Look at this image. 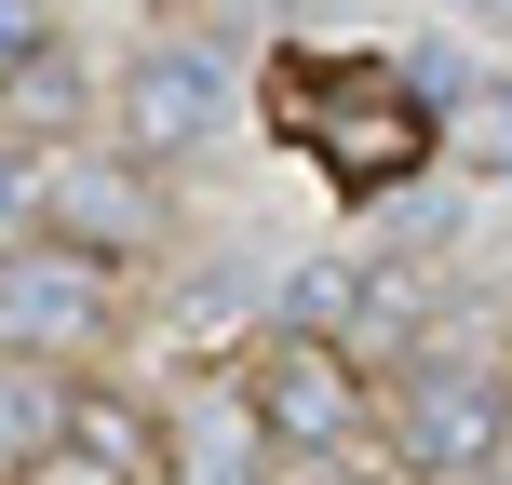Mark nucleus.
Segmentation results:
<instances>
[{"label": "nucleus", "mask_w": 512, "mask_h": 485, "mask_svg": "<svg viewBox=\"0 0 512 485\" xmlns=\"http://www.w3.org/2000/svg\"><path fill=\"white\" fill-rule=\"evenodd\" d=\"M243 405H256V432H270V459H351L364 445V351L351 337H324V324H270L243 351Z\"/></svg>", "instance_id": "obj_3"}, {"label": "nucleus", "mask_w": 512, "mask_h": 485, "mask_svg": "<svg viewBox=\"0 0 512 485\" xmlns=\"http://www.w3.org/2000/svg\"><path fill=\"white\" fill-rule=\"evenodd\" d=\"M162 472L176 485H270V432H256L243 391H203V405H176V432H162Z\"/></svg>", "instance_id": "obj_7"}, {"label": "nucleus", "mask_w": 512, "mask_h": 485, "mask_svg": "<svg viewBox=\"0 0 512 485\" xmlns=\"http://www.w3.org/2000/svg\"><path fill=\"white\" fill-rule=\"evenodd\" d=\"M378 432H391V459H405V472L486 485V472L512 459V351H499V337H432V351H405Z\"/></svg>", "instance_id": "obj_2"}, {"label": "nucleus", "mask_w": 512, "mask_h": 485, "mask_svg": "<svg viewBox=\"0 0 512 485\" xmlns=\"http://www.w3.org/2000/svg\"><path fill=\"white\" fill-rule=\"evenodd\" d=\"M499 14H512V0H499Z\"/></svg>", "instance_id": "obj_13"}, {"label": "nucleus", "mask_w": 512, "mask_h": 485, "mask_svg": "<svg viewBox=\"0 0 512 485\" xmlns=\"http://www.w3.org/2000/svg\"><path fill=\"white\" fill-rule=\"evenodd\" d=\"M256 108L283 149H310L337 203H391L445 162V108L405 81V54H364V41H283L256 68Z\"/></svg>", "instance_id": "obj_1"}, {"label": "nucleus", "mask_w": 512, "mask_h": 485, "mask_svg": "<svg viewBox=\"0 0 512 485\" xmlns=\"http://www.w3.org/2000/svg\"><path fill=\"white\" fill-rule=\"evenodd\" d=\"M230 108H243L230 95V54H216L203 27H189V41H135V68H122V162H135V176H176Z\"/></svg>", "instance_id": "obj_4"}, {"label": "nucleus", "mask_w": 512, "mask_h": 485, "mask_svg": "<svg viewBox=\"0 0 512 485\" xmlns=\"http://www.w3.org/2000/svg\"><path fill=\"white\" fill-rule=\"evenodd\" d=\"M27 203H41V162L0 149V243H27Z\"/></svg>", "instance_id": "obj_10"}, {"label": "nucleus", "mask_w": 512, "mask_h": 485, "mask_svg": "<svg viewBox=\"0 0 512 485\" xmlns=\"http://www.w3.org/2000/svg\"><path fill=\"white\" fill-rule=\"evenodd\" d=\"M445 162H472V176H512V81L472 68L459 95H445Z\"/></svg>", "instance_id": "obj_8"}, {"label": "nucleus", "mask_w": 512, "mask_h": 485, "mask_svg": "<svg viewBox=\"0 0 512 485\" xmlns=\"http://www.w3.org/2000/svg\"><path fill=\"white\" fill-rule=\"evenodd\" d=\"M41 216H54V243L68 256H95V270H122V256H149L162 243V189L135 176L122 149H81V162H41Z\"/></svg>", "instance_id": "obj_6"}, {"label": "nucleus", "mask_w": 512, "mask_h": 485, "mask_svg": "<svg viewBox=\"0 0 512 485\" xmlns=\"http://www.w3.org/2000/svg\"><path fill=\"white\" fill-rule=\"evenodd\" d=\"M27 485H122V472H95V459H81V445H54V459L27 472Z\"/></svg>", "instance_id": "obj_11"}, {"label": "nucleus", "mask_w": 512, "mask_h": 485, "mask_svg": "<svg viewBox=\"0 0 512 485\" xmlns=\"http://www.w3.org/2000/svg\"><path fill=\"white\" fill-rule=\"evenodd\" d=\"M108 337V270L68 256L54 230L0 243V364H81Z\"/></svg>", "instance_id": "obj_5"}, {"label": "nucleus", "mask_w": 512, "mask_h": 485, "mask_svg": "<svg viewBox=\"0 0 512 485\" xmlns=\"http://www.w3.org/2000/svg\"><path fill=\"white\" fill-rule=\"evenodd\" d=\"M41 54H54V0H0V95H14Z\"/></svg>", "instance_id": "obj_9"}, {"label": "nucleus", "mask_w": 512, "mask_h": 485, "mask_svg": "<svg viewBox=\"0 0 512 485\" xmlns=\"http://www.w3.org/2000/svg\"><path fill=\"white\" fill-rule=\"evenodd\" d=\"M486 485H512V459H499V472H486Z\"/></svg>", "instance_id": "obj_12"}]
</instances>
